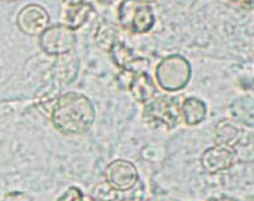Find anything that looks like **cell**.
Returning a JSON list of instances; mask_svg holds the SVG:
<instances>
[{
  "instance_id": "1",
  "label": "cell",
  "mask_w": 254,
  "mask_h": 201,
  "mask_svg": "<svg viewBox=\"0 0 254 201\" xmlns=\"http://www.w3.org/2000/svg\"><path fill=\"white\" fill-rule=\"evenodd\" d=\"M50 120L60 133L77 135L88 131L95 120V107L85 95L66 92L54 99Z\"/></svg>"
},
{
  "instance_id": "2",
  "label": "cell",
  "mask_w": 254,
  "mask_h": 201,
  "mask_svg": "<svg viewBox=\"0 0 254 201\" xmlns=\"http://www.w3.org/2000/svg\"><path fill=\"white\" fill-rule=\"evenodd\" d=\"M158 87L165 92H177L190 84L192 77L190 62L180 54L166 55L157 64L154 70Z\"/></svg>"
},
{
  "instance_id": "3",
  "label": "cell",
  "mask_w": 254,
  "mask_h": 201,
  "mask_svg": "<svg viewBox=\"0 0 254 201\" xmlns=\"http://www.w3.org/2000/svg\"><path fill=\"white\" fill-rule=\"evenodd\" d=\"M117 20L130 34H146L156 25L153 7L143 0H122L118 4Z\"/></svg>"
},
{
  "instance_id": "4",
  "label": "cell",
  "mask_w": 254,
  "mask_h": 201,
  "mask_svg": "<svg viewBox=\"0 0 254 201\" xmlns=\"http://www.w3.org/2000/svg\"><path fill=\"white\" fill-rule=\"evenodd\" d=\"M76 34L66 26L50 25L38 35V46L42 53L52 57L72 51L76 45Z\"/></svg>"
},
{
  "instance_id": "5",
  "label": "cell",
  "mask_w": 254,
  "mask_h": 201,
  "mask_svg": "<svg viewBox=\"0 0 254 201\" xmlns=\"http://www.w3.org/2000/svg\"><path fill=\"white\" fill-rule=\"evenodd\" d=\"M143 118L157 126H165L168 128L175 127L179 119H181L180 103L176 99H169L166 96L154 98L146 103Z\"/></svg>"
},
{
  "instance_id": "6",
  "label": "cell",
  "mask_w": 254,
  "mask_h": 201,
  "mask_svg": "<svg viewBox=\"0 0 254 201\" xmlns=\"http://www.w3.org/2000/svg\"><path fill=\"white\" fill-rule=\"evenodd\" d=\"M16 26L25 35L38 37L50 26V15L44 5L31 3L20 8L16 15Z\"/></svg>"
},
{
  "instance_id": "7",
  "label": "cell",
  "mask_w": 254,
  "mask_h": 201,
  "mask_svg": "<svg viewBox=\"0 0 254 201\" xmlns=\"http://www.w3.org/2000/svg\"><path fill=\"white\" fill-rule=\"evenodd\" d=\"M80 70V59L74 53L69 51L63 55H57L50 68L53 81L59 87H65L73 83Z\"/></svg>"
},
{
  "instance_id": "8",
  "label": "cell",
  "mask_w": 254,
  "mask_h": 201,
  "mask_svg": "<svg viewBox=\"0 0 254 201\" xmlns=\"http://www.w3.org/2000/svg\"><path fill=\"white\" fill-rule=\"evenodd\" d=\"M92 12L93 5L85 0L73 1V3L63 1V8H61V14H60V23L76 31V30L81 29L88 22Z\"/></svg>"
},
{
  "instance_id": "9",
  "label": "cell",
  "mask_w": 254,
  "mask_h": 201,
  "mask_svg": "<svg viewBox=\"0 0 254 201\" xmlns=\"http://www.w3.org/2000/svg\"><path fill=\"white\" fill-rule=\"evenodd\" d=\"M110 54L113 57L114 64L127 73L143 72L149 66V59L137 55L128 46L122 42H117L114 45L113 49L110 50Z\"/></svg>"
},
{
  "instance_id": "10",
  "label": "cell",
  "mask_w": 254,
  "mask_h": 201,
  "mask_svg": "<svg viewBox=\"0 0 254 201\" xmlns=\"http://www.w3.org/2000/svg\"><path fill=\"white\" fill-rule=\"evenodd\" d=\"M128 91L138 103L146 104L156 98L157 87L146 70L137 72L128 83Z\"/></svg>"
},
{
  "instance_id": "11",
  "label": "cell",
  "mask_w": 254,
  "mask_h": 201,
  "mask_svg": "<svg viewBox=\"0 0 254 201\" xmlns=\"http://www.w3.org/2000/svg\"><path fill=\"white\" fill-rule=\"evenodd\" d=\"M181 119L188 126H196L204 120L207 107L203 100L197 98H187L180 103Z\"/></svg>"
},
{
  "instance_id": "12",
  "label": "cell",
  "mask_w": 254,
  "mask_h": 201,
  "mask_svg": "<svg viewBox=\"0 0 254 201\" xmlns=\"http://www.w3.org/2000/svg\"><path fill=\"white\" fill-rule=\"evenodd\" d=\"M233 158H234V152L223 146H219V148L207 150L203 157V161L205 165H210L211 167H226L229 166Z\"/></svg>"
},
{
  "instance_id": "13",
  "label": "cell",
  "mask_w": 254,
  "mask_h": 201,
  "mask_svg": "<svg viewBox=\"0 0 254 201\" xmlns=\"http://www.w3.org/2000/svg\"><path fill=\"white\" fill-rule=\"evenodd\" d=\"M95 41H96V44H98L100 49L106 50V51L110 53V50L113 49L114 45L119 42V40H118V30L113 25L102 23L99 26L98 31H96Z\"/></svg>"
},
{
  "instance_id": "14",
  "label": "cell",
  "mask_w": 254,
  "mask_h": 201,
  "mask_svg": "<svg viewBox=\"0 0 254 201\" xmlns=\"http://www.w3.org/2000/svg\"><path fill=\"white\" fill-rule=\"evenodd\" d=\"M241 130L230 122H220L216 127L215 141L219 145H234L240 141Z\"/></svg>"
},
{
  "instance_id": "15",
  "label": "cell",
  "mask_w": 254,
  "mask_h": 201,
  "mask_svg": "<svg viewBox=\"0 0 254 201\" xmlns=\"http://www.w3.org/2000/svg\"><path fill=\"white\" fill-rule=\"evenodd\" d=\"M96 1L103 5H110V4H113V3H115L117 0H96Z\"/></svg>"
},
{
  "instance_id": "16",
  "label": "cell",
  "mask_w": 254,
  "mask_h": 201,
  "mask_svg": "<svg viewBox=\"0 0 254 201\" xmlns=\"http://www.w3.org/2000/svg\"><path fill=\"white\" fill-rule=\"evenodd\" d=\"M1 1H5V3H14V1H18V0H1Z\"/></svg>"
},
{
  "instance_id": "17",
  "label": "cell",
  "mask_w": 254,
  "mask_h": 201,
  "mask_svg": "<svg viewBox=\"0 0 254 201\" xmlns=\"http://www.w3.org/2000/svg\"><path fill=\"white\" fill-rule=\"evenodd\" d=\"M143 1H146V3H149V1H157V0H143Z\"/></svg>"
}]
</instances>
